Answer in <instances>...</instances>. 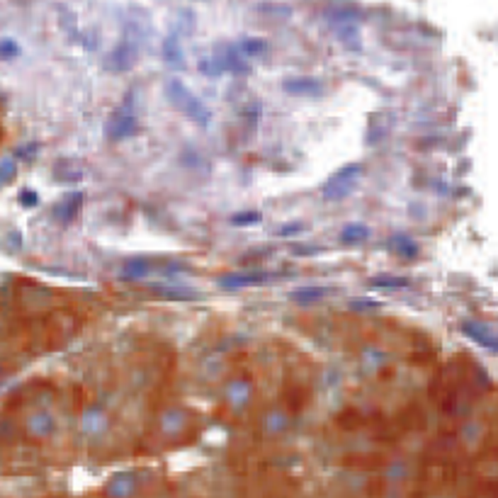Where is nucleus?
Listing matches in <instances>:
<instances>
[{"mask_svg":"<svg viewBox=\"0 0 498 498\" xmlns=\"http://www.w3.org/2000/svg\"><path fill=\"white\" fill-rule=\"evenodd\" d=\"M39 151V146L37 144H30V146H22V149L18 151V158H32Z\"/></svg>","mask_w":498,"mask_h":498,"instance_id":"obj_19","label":"nucleus"},{"mask_svg":"<svg viewBox=\"0 0 498 498\" xmlns=\"http://www.w3.org/2000/svg\"><path fill=\"white\" fill-rule=\"evenodd\" d=\"M462 333L472 338L474 343H479L481 348H489V350H496L498 353V336L496 333H491L489 328H484V324L467 321V324H462Z\"/></svg>","mask_w":498,"mask_h":498,"instance_id":"obj_4","label":"nucleus"},{"mask_svg":"<svg viewBox=\"0 0 498 498\" xmlns=\"http://www.w3.org/2000/svg\"><path fill=\"white\" fill-rule=\"evenodd\" d=\"M367 236H370V229H367L365 224H350V226H345V229H343L341 241L348 243V246H353V243L365 241Z\"/></svg>","mask_w":498,"mask_h":498,"instance_id":"obj_7","label":"nucleus"},{"mask_svg":"<svg viewBox=\"0 0 498 498\" xmlns=\"http://www.w3.org/2000/svg\"><path fill=\"white\" fill-rule=\"evenodd\" d=\"M134 132H137V120H134L132 115H124V112H120V115L115 117V124L110 127V137L115 141L132 137Z\"/></svg>","mask_w":498,"mask_h":498,"instance_id":"obj_6","label":"nucleus"},{"mask_svg":"<svg viewBox=\"0 0 498 498\" xmlns=\"http://www.w3.org/2000/svg\"><path fill=\"white\" fill-rule=\"evenodd\" d=\"M372 287H406L409 280L406 277H394V275H377L370 280Z\"/></svg>","mask_w":498,"mask_h":498,"instance_id":"obj_13","label":"nucleus"},{"mask_svg":"<svg viewBox=\"0 0 498 498\" xmlns=\"http://www.w3.org/2000/svg\"><path fill=\"white\" fill-rule=\"evenodd\" d=\"M168 98H171L173 103L178 105L192 122H197L200 127H207V124H209V117H212V115H209V110L205 107V103H202L200 98H195V95H192L190 90L185 88L180 81H173L171 86H168Z\"/></svg>","mask_w":498,"mask_h":498,"instance_id":"obj_1","label":"nucleus"},{"mask_svg":"<svg viewBox=\"0 0 498 498\" xmlns=\"http://www.w3.org/2000/svg\"><path fill=\"white\" fill-rule=\"evenodd\" d=\"M392 248L394 251H399L401 256H406V258L418 256V246L411 239H406V236H396V239L392 241Z\"/></svg>","mask_w":498,"mask_h":498,"instance_id":"obj_12","label":"nucleus"},{"mask_svg":"<svg viewBox=\"0 0 498 498\" xmlns=\"http://www.w3.org/2000/svg\"><path fill=\"white\" fill-rule=\"evenodd\" d=\"M270 280V273L265 270H251V273H229L219 277V285L226 290H239V287H258Z\"/></svg>","mask_w":498,"mask_h":498,"instance_id":"obj_3","label":"nucleus"},{"mask_svg":"<svg viewBox=\"0 0 498 498\" xmlns=\"http://www.w3.org/2000/svg\"><path fill=\"white\" fill-rule=\"evenodd\" d=\"M243 49H246V54L258 56L268 49V42H265V39H246V42H243Z\"/></svg>","mask_w":498,"mask_h":498,"instance_id":"obj_15","label":"nucleus"},{"mask_svg":"<svg viewBox=\"0 0 498 498\" xmlns=\"http://www.w3.org/2000/svg\"><path fill=\"white\" fill-rule=\"evenodd\" d=\"M146 273H149V265H144V263H129L127 270H124V277H127V280H137V277H144Z\"/></svg>","mask_w":498,"mask_h":498,"instance_id":"obj_16","label":"nucleus"},{"mask_svg":"<svg viewBox=\"0 0 498 498\" xmlns=\"http://www.w3.org/2000/svg\"><path fill=\"white\" fill-rule=\"evenodd\" d=\"M324 294H326L324 287H304V290H294L292 299L297 304H316Z\"/></svg>","mask_w":498,"mask_h":498,"instance_id":"obj_8","label":"nucleus"},{"mask_svg":"<svg viewBox=\"0 0 498 498\" xmlns=\"http://www.w3.org/2000/svg\"><path fill=\"white\" fill-rule=\"evenodd\" d=\"M360 173H362V166H360V163H350V166L341 168V171H338V173L333 175V178L326 183L324 197H326V200H331V202L343 200V197L348 195L350 190H353V185H355V180H358Z\"/></svg>","mask_w":498,"mask_h":498,"instance_id":"obj_2","label":"nucleus"},{"mask_svg":"<svg viewBox=\"0 0 498 498\" xmlns=\"http://www.w3.org/2000/svg\"><path fill=\"white\" fill-rule=\"evenodd\" d=\"M30 430L35 435H49L54 430V421L47 416V413H39V416H35L30 421Z\"/></svg>","mask_w":498,"mask_h":498,"instance_id":"obj_10","label":"nucleus"},{"mask_svg":"<svg viewBox=\"0 0 498 498\" xmlns=\"http://www.w3.org/2000/svg\"><path fill=\"white\" fill-rule=\"evenodd\" d=\"M20 44L15 39H0V61H10L20 56Z\"/></svg>","mask_w":498,"mask_h":498,"instance_id":"obj_14","label":"nucleus"},{"mask_svg":"<svg viewBox=\"0 0 498 498\" xmlns=\"http://www.w3.org/2000/svg\"><path fill=\"white\" fill-rule=\"evenodd\" d=\"M251 222H260V214H251V212H246V214H239V217H234V224H251Z\"/></svg>","mask_w":498,"mask_h":498,"instance_id":"obj_18","label":"nucleus"},{"mask_svg":"<svg viewBox=\"0 0 498 498\" xmlns=\"http://www.w3.org/2000/svg\"><path fill=\"white\" fill-rule=\"evenodd\" d=\"M20 202H22V205H25V207H37L39 197H37V192L25 190V192H20Z\"/></svg>","mask_w":498,"mask_h":498,"instance_id":"obj_17","label":"nucleus"},{"mask_svg":"<svg viewBox=\"0 0 498 498\" xmlns=\"http://www.w3.org/2000/svg\"><path fill=\"white\" fill-rule=\"evenodd\" d=\"M285 90L292 95H316L321 90V81L319 78H309V76H299V78H287L285 81Z\"/></svg>","mask_w":498,"mask_h":498,"instance_id":"obj_5","label":"nucleus"},{"mask_svg":"<svg viewBox=\"0 0 498 498\" xmlns=\"http://www.w3.org/2000/svg\"><path fill=\"white\" fill-rule=\"evenodd\" d=\"M18 178V161L15 158H5L0 161V185H8Z\"/></svg>","mask_w":498,"mask_h":498,"instance_id":"obj_11","label":"nucleus"},{"mask_svg":"<svg viewBox=\"0 0 498 498\" xmlns=\"http://www.w3.org/2000/svg\"><path fill=\"white\" fill-rule=\"evenodd\" d=\"M81 202H83V195H73L69 202H64V205L56 209V217H59L61 222H71L78 214V209H81Z\"/></svg>","mask_w":498,"mask_h":498,"instance_id":"obj_9","label":"nucleus"}]
</instances>
